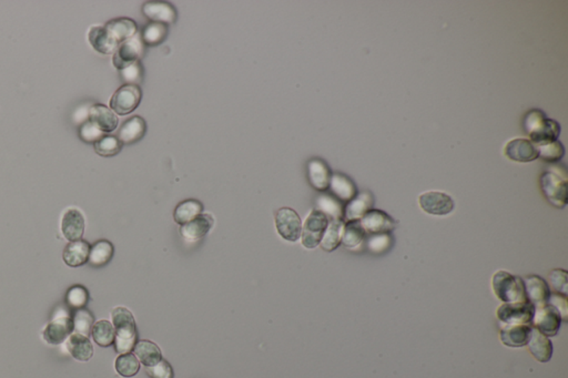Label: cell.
Masks as SVG:
<instances>
[{"instance_id": "1", "label": "cell", "mask_w": 568, "mask_h": 378, "mask_svg": "<svg viewBox=\"0 0 568 378\" xmlns=\"http://www.w3.org/2000/svg\"><path fill=\"white\" fill-rule=\"evenodd\" d=\"M112 322L115 327V348L119 354H127L133 351L137 344V327L135 318L126 307L112 309Z\"/></svg>"}, {"instance_id": "2", "label": "cell", "mask_w": 568, "mask_h": 378, "mask_svg": "<svg viewBox=\"0 0 568 378\" xmlns=\"http://www.w3.org/2000/svg\"><path fill=\"white\" fill-rule=\"evenodd\" d=\"M494 294L503 303L527 302L523 278L506 271H497L492 278Z\"/></svg>"}, {"instance_id": "3", "label": "cell", "mask_w": 568, "mask_h": 378, "mask_svg": "<svg viewBox=\"0 0 568 378\" xmlns=\"http://www.w3.org/2000/svg\"><path fill=\"white\" fill-rule=\"evenodd\" d=\"M540 189L548 203L557 209L567 205V181L555 172L545 171L540 179Z\"/></svg>"}, {"instance_id": "4", "label": "cell", "mask_w": 568, "mask_h": 378, "mask_svg": "<svg viewBox=\"0 0 568 378\" xmlns=\"http://www.w3.org/2000/svg\"><path fill=\"white\" fill-rule=\"evenodd\" d=\"M146 48L140 32H137L133 37L119 45L113 54L112 63L120 71L133 63H140L141 59L146 55Z\"/></svg>"}, {"instance_id": "5", "label": "cell", "mask_w": 568, "mask_h": 378, "mask_svg": "<svg viewBox=\"0 0 568 378\" xmlns=\"http://www.w3.org/2000/svg\"><path fill=\"white\" fill-rule=\"evenodd\" d=\"M533 305L528 302L503 303L497 309L496 316L502 325H532Z\"/></svg>"}, {"instance_id": "6", "label": "cell", "mask_w": 568, "mask_h": 378, "mask_svg": "<svg viewBox=\"0 0 568 378\" xmlns=\"http://www.w3.org/2000/svg\"><path fill=\"white\" fill-rule=\"evenodd\" d=\"M142 91L135 85H124L110 99V108L117 115H126L135 111L140 104Z\"/></svg>"}, {"instance_id": "7", "label": "cell", "mask_w": 568, "mask_h": 378, "mask_svg": "<svg viewBox=\"0 0 568 378\" xmlns=\"http://www.w3.org/2000/svg\"><path fill=\"white\" fill-rule=\"evenodd\" d=\"M327 224H329V220L327 216L318 210H313L305 220V225L302 227L301 241L303 247L307 249H316L318 245H320Z\"/></svg>"}, {"instance_id": "8", "label": "cell", "mask_w": 568, "mask_h": 378, "mask_svg": "<svg viewBox=\"0 0 568 378\" xmlns=\"http://www.w3.org/2000/svg\"><path fill=\"white\" fill-rule=\"evenodd\" d=\"M562 322L558 311L547 304L545 307L535 309L532 326L547 337H553L560 332Z\"/></svg>"}, {"instance_id": "9", "label": "cell", "mask_w": 568, "mask_h": 378, "mask_svg": "<svg viewBox=\"0 0 568 378\" xmlns=\"http://www.w3.org/2000/svg\"><path fill=\"white\" fill-rule=\"evenodd\" d=\"M276 227L278 234L289 242L301 238L302 223L298 213L290 208H281L276 214Z\"/></svg>"}, {"instance_id": "10", "label": "cell", "mask_w": 568, "mask_h": 378, "mask_svg": "<svg viewBox=\"0 0 568 378\" xmlns=\"http://www.w3.org/2000/svg\"><path fill=\"white\" fill-rule=\"evenodd\" d=\"M419 203L424 212L439 216L450 214L455 208L453 199L446 193L439 191H428L419 195Z\"/></svg>"}, {"instance_id": "11", "label": "cell", "mask_w": 568, "mask_h": 378, "mask_svg": "<svg viewBox=\"0 0 568 378\" xmlns=\"http://www.w3.org/2000/svg\"><path fill=\"white\" fill-rule=\"evenodd\" d=\"M526 300L533 305L534 309L545 307L551 296V287L547 282L538 275H527L523 278Z\"/></svg>"}, {"instance_id": "12", "label": "cell", "mask_w": 568, "mask_h": 378, "mask_svg": "<svg viewBox=\"0 0 568 378\" xmlns=\"http://www.w3.org/2000/svg\"><path fill=\"white\" fill-rule=\"evenodd\" d=\"M360 222L367 235L391 234L395 229V221L382 210L371 209Z\"/></svg>"}, {"instance_id": "13", "label": "cell", "mask_w": 568, "mask_h": 378, "mask_svg": "<svg viewBox=\"0 0 568 378\" xmlns=\"http://www.w3.org/2000/svg\"><path fill=\"white\" fill-rule=\"evenodd\" d=\"M142 14L151 23H162L166 26L175 23L178 17L173 5L168 1H160V0H155V1L151 0V1L144 3L142 6Z\"/></svg>"}, {"instance_id": "14", "label": "cell", "mask_w": 568, "mask_h": 378, "mask_svg": "<svg viewBox=\"0 0 568 378\" xmlns=\"http://www.w3.org/2000/svg\"><path fill=\"white\" fill-rule=\"evenodd\" d=\"M504 155L510 160L521 162V164L532 162L538 159L536 146L527 139H522V137L510 141L504 148Z\"/></svg>"}, {"instance_id": "15", "label": "cell", "mask_w": 568, "mask_h": 378, "mask_svg": "<svg viewBox=\"0 0 568 378\" xmlns=\"http://www.w3.org/2000/svg\"><path fill=\"white\" fill-rule=\"evenodd\" d=\"M332 172L325 161L314 158L307 164V179L311 186L320 192H325L330 186Z\"/></svg>"}, {"instance_id": "16", "label": "cell", "mask_w": 568, "mask_h": 378, "mask_svg": "<svg viewBox=\"0 0 568 378\" xmlns=\"http://www.w3.org/2000/svg\"><path fill=\"white\" fill-rule=\"evenodd\" d=\"M74 321L68 316H61L50 322L43 331V340L50 345H59L72 334Z\"/></svg>"}, {"instance_id": "17", "label": "cell", "mask_w": 568, "mask_h": 378, "mask_svg": "<svg viewBox=\"0 0 568 378\" xmlns=\"http://www.w3.org/2000/svg\"><path fill=\"white\" fill-rule=\"evenodd\" d=\"M215 220L211 214H200L190 221L189 223L181 225L180 233L184 240L189 242L201 240L212 229Z\"/></svg>"}, {"instance_id": "18", "label": "cell", "mask_w": 568, "mask_h": 378, "mask_svg": "<svg viewBox=\"0 0 568 378\" xmlns=\"http://www.w3.org/2000/svg\"><path fill=\"white\" fill-rule=\"evenodd\" d=\"M526 346L533 357L540 363H547L551 361L553 356V344L551 340L533 326Z\"/></svg>"}, {"instance_id": "19", "label": "cell", "mask_w": 568, "mask_h": 378, "mask_svg": "<svg viewBox=\"0 0 568 378\" xmlns=\"http://www.w3.org/2000/svg\"><path fill=\"white\" fill-rule=\"evenodd\" d=\"M88 118V120L91 121L104 133L115 131L119 124L118 117L115 112L101 103H96L90 108Z\"/></svg>"}, {"instance_id": "20", "label": "cell", "mask_w": 568, "mask_h": 378, "mask_svg": "<svg viewBox=\"0 0 568 378\" xmlns=\"http://www.w3.org/2000/svg\"><path fill=\"white\" fill-rule=\"evenodd\" d=\"M532 325H502L499 331V340L503 345L512 348L526 346Z\"/></svg>"}, {"instance_id": "21", "label": "cell", "mask_w": 568, "mask_h": 378, "mask_svg": "<svg viewBox=\"0 0 568 378\" xmlns=\"http://www.w3.org/2000/svg\"><path fill=\"white\" fill-rule=\"evenodd\" d=\"M61 231L69 242L81 240L85 232V218L77 209L67 210L61 220Z\"/></svg>"}, {"instance_id": "22", "label": "cell", "mask_w": 568, "mask_h": 378, "mask_svg": "<svg viewBox=\"0 0 568 378\" xmlns=\"http://www.w3.org/2000/svg\"><path fill=\"white\" fill-rule=\"evenodd\" d=\"M146 132V124L144 118L135 115L121 124L117 132V137L122 144H133L140 141Z\"/></svg>"}, {"instance_id": "23", "label": "cell", "mask_w": 568, "mask_h": 378, "mask_svg": "<svg viewBox=\"0 0 568 378\" xmlns=\"http://www.w3.org/2000/svg\"><path fill=\"white\" fill-rule=\"evenodd\" d=\"M104 27L110 34V37L118 45L128 41L138 32V27L135 21L126 17L112 19L108 21Z\"/></svg>"}, {"instance_id": "24", "label": "cell", "mask_w": 568, "mask_h": 378, "mask_svg": "<svg viewBox=\"0 0 568 378\" xmlns=\"http://www.w3.org/2000/svg\"><path fill=\"white\" fill-rule=\"evenodd\" d=\"M329 189L331 190L333 197L338 199L340 202L342 201L347 203L358 195V189L353 181L342 173H332Z\"/></svg>"}, {"instance_id": "25", "label": "cell", "mask_w": 568, "mask_h": 378, "mask_svg": "<svg viewBox=\"0 0 568 378\" xmlns=\"http://www.w3.org/2000/svg\"><path fill=\"white\" fill-rule=\"evenodd\" d=\"M371 209H373V198L369 192H362L356 195L350 202H347L343 209V219L349 221H360Z\"/></svg>"}, {"instance_id": "26", "label": "cell", "mask_w": 568, "mask_h": 378, "mask_svg": "<svg viewBox=\"0 0 568 378\" xmlns=\"http://www.w3.org/2000/svg\"><path fill=\"white\" fill-rule=\"evenodd\" d=\"M90 244L85 240L74 241L63 249V262L70 267H81L89 258Z\"/></svg>"}, {"instance_id": "27", "label": "cell", "mask_w": 568, "mask_h": 378, "mask_svg": "<svg viewBox=\"0 0 568 378\" xmlns=\"http://www.w3.org/2000/svg\"><path fill=\"white\" fill-rule=\"evenodd\" d=\"M88 37H89L90 45L94 47V49L104 55L115 54L119 46L118 43L110 37V34H108L105 27H92L89 30Z\"/></svg>"}, {"instance_id": "28", "label": "cell", "mask_w": 568, "mask_h": 378, "mask_svg": "<svg viewBox=\"0 0 568 378\" xmlns=\"http://www.w3.org/2000/svg\"><path fill=\"white\" fill-rule=\"evenodd\" d=\"M67 348L77 361L88 362L94 355V347L89 338L78 333L70 335Z\"/></svg>"}, {"instance_id": "29", "label": "cell", "mask_w": 568, "mask_h": 378, "mask_svg": "<svg viewBox=\"0 0 568 378\" xmlns=\"http://www.w3.org/2000/svg\"><path fill=\"white\" fill-rule=\"evenodd\" d=\"M135 357L146 367L155 366L162 359L160 348L157 344L150 341H139L133 347Z\"/></svg>"}, {"instance_id": "30", "label": "cell", "mask_w": 568, "mask_h": 378, "mask_svg": "<svg viewBox=\"0 0 568 378\" xmlns=\"http://www.w3.org/2000/svg\"><path fill=\"white\" fill-rule=\"evenodd\" d=\"M560 135V126L554 119H548L546 118L544 124L540 126V129L533 132L529 135L531 137V142H533L535 146H540V144H551L554 141L558 140V137Z\"/></svg>"}, {"instance_id": "31", "label": "cell", "mask_w": 568, "mask_h": 378, "mask_svg": "<svg viewBox=\"0 0 568 378\" xmlns=\"http://www.w3.org/2000/svg\"><path fill=\"white\" fill-rule=\"evenodd\" d=\"M113 252L115 249L111 242L107 240L98 241L90 247L88 262L94 267H105L107 263H109L113 256Z\"/></svg>"}, {"instance_id": "32", "label": "cell", "mask_w": 568, "mask_h": 378, "mask_svg": "<svg viewBox=\"0 0 568 378\" xmlns=\"http://www.w3.org/2000/svg\"><path fill=\"white\" fill-rule=\"evenodd\" d=\"M367 238V233L360 221H349L343 227L341 243L347 249H356Z\"/></svg>"}, {"instance_id": "33", "label": "cell", "mask_w": 568, "mask_h": 378, "mask_svg": "<svg viewBox=\"0 0 568 378\" xmlns=\"http://www.w3.org/2000/svg\"><path fill=\"white\" fill-rule=\"evenodd\" d=\"M343 227H345L343 220L329 221L323 238L320 242V247H322V249H325L327 252H332L334 249H338V247L341 244Z\"/></svg>"}, {"instance_id": "34", "label": "cell", "mask_w": 568, "mask_h": 378, "mask_svg": "<svg viewBox=\"0 0 568 378\" xmlns=\"http://www.w3.org/2000/svg\"><path fill=\"white\" fill-rule=\"evenodd\" d=\"M204 206L197 200H186L181 202L175 208L173 212V219L180 225L189 223L190 221L202 214Z\"/></svg>"}, {"instance_id": "35", "label": "cell", "mask_w": 568, "mask_h": 378, "mask_svg": "<svg viewBox=\"0 0 568 378\" xmlns=\"http://www.w3.org/2000/svg\"><path fill=\"white\" fill-rule=\"evenodd\" d=\"M327 216V220H343V206L332 195H320L316 200V209Z\"/></svg>"}, {"instance_id": "36", "label": "cell", "mask_w": 568, "mask_h": 378, "mask_svg": "<svg viewBox=\"0 0 568 378\" xmlns=\"http://www.w3.org/2000/svg\"><path fill=\"white\" fill-rule=\"evenodd\" d=\"M94 341L101 347L111 346L115 342V327L106 320H101L94 324L91 330Z\"/></svg>"}, {"instance_id": "37", "label": "cell", "mask_w": 568, "mask_h": 378, "mask_svg": "<svg viewBox=\"0 0 568 378\" xmlns=\"http://www.w3.org/2000/svg\"><path fill=\"white\" fill-rule=\"evenodd\" d=\"M141 38L146 47L159 46L166 41L168 26L158 23H149L140 32Z\"/></svg>"}, {"instance_id": "38", "label": "cell", "mask_w": 568, "mask_h": 378, "mask_svg": "<svg viewBox=\"0 0 568 378\" xmlns=\"http://www.w3.org/2000/svg\"><path fill=\"white\" fill-rule=\"evenodd\" d=\"M122 146L124 144H121L118 137H115V135H105L96 144H94V149H95L97 155L108 158V157L118 155L122 149Z\"/></svg>"}, {"instance_id": "39", "label": "cell", "mask_w": 568, "mask_h": 378, "mask_svg": "<svg viewBox=\"0 0 568 378\" xmlns=\"http://www.w3.org/2000/svg\"><path fill=\"white\" fill-rule=\"evenodd\" d=\"M115 367L119 375L124 376V377H132V376L137 375V373L140 370V363L135 354L127 353V354H121L116 359Z\"/></svg>"}, {"instance_id": "40", "label": "cell", "mask_w": 568, "mask_h": 378, "mask_svg": "<svg viewBox=\"0 0 568 378\" xmlns=\"http://www.w3.org/2000/svg\"><path fill=\"white\" fill-rule=\"evenodd\" d=\"M538 152V158H542L545 162L555 164L562 160L565 155V148L560 141L556 140L551 144H540L536 146Z\"/></svg>"}, {"instance_id": "41", "label": "cell", "mask_w": 568, "mask_h": 378, "mask_svg": "<svg viewBox=\"0 0 568 378\" xmlns=\"http://www.w3.org/2000/svg\"><path fill=\"white\" fill-rule=\"evenodd\" d=\"M72 321H74V329L78 334L88 336L91 333L95 318H94L89 311L80 309L76 312Z\"/></svg>"}, {"instance_id": "42", "label": "cell", "mask_w": 568, "mask_h": 378, "mask_svg": "<svg viewBox=\"0 0 568 378\" xmlns=\"http://www.w3.org/2000/svg\"><path fill=\"white\" fill-rule=\"evenodd\" d=\"M568 273L566 269H554L548 274V287H551L554 293L560 296H567L568 294Z\"/></svg>"}, {"instance_id": "43", "label": "cell", "mask_w": 568, "mask_h": 378, "mask_svg": "<svg viewBox=\"0 0 568 378\" xmlns=\"http://www.w3.org/2000/svg\"><path fill=\"white\" fill-rule=\"evenodd\" d=\"M89 300V293L81 285H76L67 293L66 301L72 309H83Z\"/></svg>"}, {"instance_id": "44", "label": "cell", "mask_w": 568, "mask_h": 378, "mask_svg": "<svg viewBox=\"0 0 568 378\" xmlns=\"http://www.w3.org/2000/svg\"><path fill=\"white\" fill-rule=\"evenodd\" d=\"M120 77L124 85L139 86L144 79V68L141 63H133L131 66L120 70Z\"/></svg>"}, {"instance_id": "45", "label": "cell", "mask_w": 568, "mask_h": 378, "mask_svg": "<svg viewBox=\"0 0 568 378\" xmlns=\"http://www.w3.org/2000/svg\"><path fill=\"white\" fill-rule=\"evenodd\" d=\"M104 132L101 131L91 121L86 120L79 128V137L86 144H96L99 139L104 137Z\"/></svg>"}, {"instance_id": "46", "label": "cell", "mask_w": 568, "mask_h": 378, "mask_svg": "<svg viewBox=\"0 0 568 378\" xmlns=\"http://www.w3.org/2000/svg\"><path fill=\"white\" fill-rule=\"evenodd\" d=\"M365 241L371 252L381 253L384 252L391 247L392 236L391 234L367 235Z\"/></svg>"}, {"instance_id": "47", "label": "cell", "mask_w": 568, "mask_h": 378, "mask_svg": "<svg viewBox=\"0 0 568 378\" xmlns=\"http://www.w3.org/2000/svg\"><path fill=\"white\" fill-rule=\"evenodd\" d=\"M545 119L546 117L545 115H544V112L540 111V110L535 109L528 111L527 113H526L525 118H524V122H523L524 129L527 132L528 135L536 131V130L540 129V126L544 124Z\"/></svg>"}, {"instance_id": "48", "label": "cell", "mask_w": 568, "mask_h": 378, "mask_svg": "<svg viewBox=\"0 0 568 378\" xmlns=\"http://www.w3.org/2000/svg\"><path fill=\"white\" fill-rule=\"evenodd\" d=\"M146 373L151 378H173V367L164 359L155 366L146 367Z\"/></svg>"}, {"instance_id": "49", "label": "cell", "mask_w": 568, "mask_h": 378, "mask_svg": "<svg viewBox=\"0 0 568 378\" xmlns=\"http://www.w3.org/2000/svg\"><path fill=\"white\" fill-rule=\"evenodd\" d=\"M548 304L551 305V307L556 309L560 313V318H562V322L567 321L568 318V302H567V296H560V294H557V293H551V296H549V300H548Z\"/></svg>"}]
</instances>
